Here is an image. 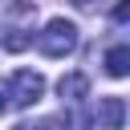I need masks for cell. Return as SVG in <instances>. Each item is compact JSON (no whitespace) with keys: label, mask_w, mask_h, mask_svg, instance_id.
<instances>
[{"label":"cell","mask_w":130,"mask_h":130,"mask_svg":"<svg viewBox=\"0 0 130 130\" xmlns=\"http://www.w3.org/2000/svg\"><path fill=\"white\" fill-rule=\"evenodd\" d=\"M37 49L45 57H69L77 49V24L65 20V16H53L41 32H37Z\"/></svg>","instance_id":"cell-1"},{"label":"cell","mask_w":130,"mask_h":130,"mask_svg":"<svg viewBox=\"0 0 130 130\" xmlns=\"http://www.w3.org/2000/svg\"><path fill=\"white\" fill-rule=\"evenodd\" d=\"M4 98H8V106L28 110V106H37V102L45 98V77H41L37 69H16V73L8 77V85H4Z\"/></svg>","instance_id":"cell-2"},{"label":"cell","mask_w":130,"mask_h":130,"mask_svg":"<svg viewBox=\"0 0 130 130\" xmlns=\"http://www.w3.org/2000/svg\"><path fill=\"white\" fill-rule=\"evenodd\" d=\"M122 122H126V102H122L118 93H110V98H98L93 126H98V130H122Z\"/></svg>","instance_id":"cell-3"},{"label":"cell","mask_w":130,"mask_h":130,"mask_svg":"<svg viewBox=\"0 0 130 130\" xmlns=\"http://www.w3.org/2000/svg\"><path fill=\"white\" fill-rule=\"evenodd\" d=\"M57 93H61V102H65V106H81V98L89 93L85 73H65V77L57 81Z\"/></svg>","instance_id":"cell-4"},{"label":"cell","mask_w":130,"mask_h":130,"mask_svg":"<svg viewBox=\"0 0 130 130\" xmlns=\"http://www.w3.org/2000/svg\"><path fill=\"white\" fill-rule=\"evenodd\" d=\"M106 73L110 77H126L130 73V49L126 45H110L106 49Z\"/></svg>","instance_id":"cell-5"},{"label":"cell","mask_w":130,"mask_h":130,"mask_svg":"<svg viewBox=\"0 0 130 130\" xmlns=\"http://www.w3.org/2000/svg\"><path fill=\"white\" fill-rule=\"evenodd\" d=\"M61 126L65 130H85V118L77 114V106H69V114H61Z\"/></svg>","instance_id":"cell-6"},{"label":"cell","mask_w":130,"mask_h":130,"mask_svg":"<svg viewBox=\"0 0 130 130\" xmlns=\"http://www.w3.org/2000/svg\"><path fill=\"white\" fill-rule=\"evenodd\" d=\"M126 16H130V0H118L114 4V24H126Z\"/></svg>","instance_id":"cell-7"},{"label":"cell","mask_w":130,"mask_h":130,"mask_svg":"<svg viewBox=\"0 0 130 130\" xmlns=\"http://www.w3.org/2000/svg\"><path fill=\"white\" fill-rule=\"evenodd\" d=\"M98 4H102V0H73V8H81V12H93Z\"/></svg>","instance_id":"cell-8"},{"label":"cell","mask_w":130,"mask_h":130,"mask_svg":"<svg viewBox=\"0 0 130 130\" xmlns=\"http://www.w3.org/2000/svg\"><path fill=\"white\" fill-rule=\"evenodd\" d=\"M16 130H41V122H20Z\"/></svg>","instance_id":"cell-9"},{"label":"cell","mask_w":130,"mask_h":130,"mask_svg":"<svg viewBox=\"0 0 130 130\" xmlns=\"http://www.w3.org/2000/svg\"><path fill=\"white\" fill-rule=\"evenodd\" d=\"M4 106H8V98H4V85H0V114H4Z\"/></svg>","instance_id":"cell-10"}]
</instances>
